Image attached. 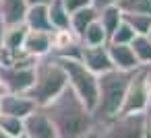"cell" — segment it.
Returning <instances> with one entry per match:
<instances>
[{"mask_svg": "<svg viewBox=\"0 0 151 138\" xmlns=\"http://www.w3.org/2000/svg\"><path fill=\"white\" fill-rule=\"evenodd\" d=\"M42 109L50 117L58 138H89L95 128L93 113L73 93L70 87H66L52 103Z\"/></svg>", "mask_w": 151, "mask_h": 138, "instance_id": "cell-1", "label": "cell"}, {"mask_svg": "<svg viewBox=\"0 0 151 138\" xmlns=\"http://www.w3.org/2000/svg\"><path fill=\"white\" fill-rule=\"evenodd\" d=\"M130 78L132 72H120V70H110L97 76V105L93 109L95 124H106L116 115H120Z\"/></svg>", "mask_w": 151, "mask_h": 138, "instance_id": "cell-2", "label": "cell"}, {"mask_svg": "<svg viewBox=\"0 0 151 138\" xmlns=\"http://www.w3.org/2000/svg\"><path fill=\"white\" fill-rule=\"evenodd\" d=\"M66 87H68V80H66L62 66L52 56H48V58H42L35 62V80H33L31 89L27 91V97L37 107H46Z\"/></svg>", "mask_w": 151, "mask_h": 138, "instance_id": "cell-3", "label": "cell"}, {"mask_svg": "<svg viewBox=\"0 0 151 138\" xmlns=\"http://www.w3.org/2000/svg\"><path fill=\"white\" fill-rule=\"evenodd\" d=\"M35 62L25 54L15 58H0V95H27L35 80Z\"/></svg>", "mask_w": 151, "mask_h": 138, "instance_id": "cell-4", "label": "cell"}, {"mask_svg": "<svg viewBox=\"0 0 151 138\" xmlns=\"http://www.w3.org/2000/svg\"><path fill=\"white\" fill-rule=\"evenodd\" d=\"M68 80V87L73 89V93L85 103V107L93 113L95 105H97V76L93 72H89L81 60H70V58H54Z\"/></svg>", "mask_w": 151, "mask_h": 138, "instance_id": "cell-5", "label": "cell"}, {"mask_svg": "<svg viewBox=\"0 0 151 138\" xmlns=\"http://www.w3.org/2000/svg\"><path fill=\"white\" fill-rule=\"evenodd\" d=\"M145 136V113L116 115L106 124H95L89 138H143Z\"/></svg>", "mask_w": 151, "mask_h": 138, "instance_id": "cell-6", "label": "cell"}, {"mask_svg": "<svg viewBox=\"0 0 151 138\" xmlns=\"http://www.w3.org/2000/svg\"><path fill=\"white\" fill-rule=\"evenodd\" d=\"M149 109V91H147V78H145V66L132 72V78L128 83L124 101H122V115L130 113H145Z\"/></svg>", "mask_w": 151, "mask_h": 138, "instance_id": "cell-7", "label": "cell"}, {"mask_svg": "<svg viewBox=\"0 0 151 138\" xmlns=\"http://www.w3.org/2000/svg\"><path fill=\"white\" fill-rule=\"evenodd\" d=\"M23 136L25 138H58L50 117L46 115L42 107H37L33 113H29L23 120Z\"/></svg>", "mask_w": 151, "mask_h": 138, "instance_id": "cell-8", "label": "cell"}, {"mask_svg": "<svg viewBox=\"0 0 151 138\" xmlns=\"http://www.w3.org/2000/svg\"><path fill=\"white\" fill-rule=\"evenodd\" d=\"M35 109H37V105L27 95H15V93L0 95V115H11V117L25 120Z\"/></svg>", "mask_w": 151, "mask_h": 138, "instance_id": "cell-9", "label": "cell"}, {"mask_svg": "<svg viewBox=\"0 0 151 138\" xmlns=\"http://www.w3.org/2000/svg\"><path fill=\"white\" fill-rule=\"evenodd\" d=\"M81 64L95 76H101V74L114 70V66L110 62L108 46H99V48H83L81 46Z\"/></svg>", "mask_w": 151, "mask_h": 138, "instance_id": "cell-10", "label": "cell"}, {"mask_svg": "<svg viewBox=\"0 0 151 138\" xmlns=\"http://www.w3.org/2000/svg\"><path fill=\"white\" fill-rule=\"evenodd\" d=\"M23 54L31 60H42L52 54V33L46 31H27L23 41Z\"/></svg>", "mask_w": 151, "mask_h": 138, "instance_id": "cell-11", "label": "cell"}, {"mask_svg": "<svg viewBox=\"0 0 151 138\" xmlns=\"http://www.w3.org/2000/svg\"><path fill=\"white\" fill-rule=\"evenodd\" d=\"M108 54H110V62L114 66V70L120 72H134L141 68L139 60L134 58V52L130 46H116V43H108Z\"/></svg>", "mask_w": 151, "mask_h": 138, "instance_id": "cell-12", "label": "cell"}, {"mask_svg": "<svg viewBox=\"0 0 151 138\" xmlns=\"http://www.w3.org/2000/svg\"><path fill=\"white\" fill-rule=\"evenodd\" d=\"M27 31L29 29L25 25L6 27L4 37H2V56L0 58H15V56L23 54V41L27 37Z\"/></svg>", "mask_w": 151, "mask_h": 138, "instance_id": "cell-13", "label": "cell"}, {"mask_svg": "<svg viewBox=\"0 0 151 138\" xmlns=\"http://www.w3.org/2000/svg\"><path fill=\"white\" fill-rule=\"evenodd\" d=\"M27 9L29 6L25 0H0V19H2L4 27L23 25Z\"/></svg>", "mask_w": 151, "mask_h": 138, "instance_id": "cell-14", "label": "cell"}, {"mask_svg": "<svg viewBox=\"0 0 151 138\" xmlns=\"http://www.w3.org/2000/svg\"><path fill=\"white\" fill-rule=\"evenodd\" d=\"M23 25L29 31H46L52 33V25L48 19V6H29Z\"/></svg>", "mask_w": 151, "mask_h": 138, "instance_id": "cell-15", "label": "cell"}, {"mask_svg": "<svg viewBox=\"0 0 151 138\" xmlns=\"http://www.w3.org/2000/svg\"><path fill=\"white\" fill-rule=\"evenodd\" d=\"M48 19L52 25V31H66L70 29V17L62 4V0H52L48 4Z\"/></svg>", "mask_w": 151, "mask_h": 138, "instance_id": "cell-16", "label": "cell"}, {"mask_svg": "<svg viewBox=\"0 0 151 138\" xmlns=\"http://www.w3.org/2000/svg\"><path fill=\"white\" fill-rule=\"evenodd\" d=\"M108 41H110V37L104 31V27L99 25V21H93L79 37V43L83 48H99V46H108Z\"/></svg>", "mask_w": 151, "mask_h": 138, "instance_id": "cell-17", "label": "cell"}, {"mask_svg": "<svg viewBox=\"0 0 151 138\" xmlns=\"http://www.w3.org/2000/svg\"><path fill=\"white\" fill-rule=\"evenodd\" d=\"M97 15H99V11H97L95 6H87V9H83V11L70 15V31L75 33L77 39L83 35V31H85L93 21H97Z\"/></svg>", "mask_w": 151, "mask_h": 138, "instance_id": "cell-18", "label": "cell"}, {"mask_svg": "<svg viewBox=\"0 0 151 138\" xmlns=\"http://www.w3.org/2000/svg\"><path fill=\"white\" fill-rule=\"evenodd\" d=\"M97 21L99 25L104 27V31L108 33V37L116 31V27L122 23V13L116 4H110V6H104L99 9V15H97Z\"/></svg>", "mask_w": 151, "mask_h": 138, "instance_id": "cell-19", "label": "cell"}, {"mask_svg": "<svg viewBox=\"0 0 151 138\" xmlns=\"http://www.w3.org/2000/svg\"><path fill=\"white\" fill-rule=\"evenodd\" d=\"M134 58L139 60L141 66H151V39L147 35H137L130 43Z\"/></svg>", "mask_w": 151, "mask_h": 138, "instance_id": "cell-20", "label": "cell"}, {"mask_svg": "<svg viewBox=\"0 0 151 138\" xmlns=\"http://www.w3.org/2000/svg\"><path fill=\"white\" fill-rule=\"evenodd\" d=\"M122 15H151V0H118Z\"/></svg>", "mask_w": 151, "mask_h": 138, "instance_id": "cell-21", "label": "cell"}, {"mask_svg": "<svg viewBox=\"0 0 151 138\" xmlns=\"http://www.w3.org/2000/svg\"><path fill=\"white\" fill-rule=\"evenodd\" d=\"M122 21L137 35H147L151 29V15H122Z\"/></svg>", "mask_w": 151, "mask_h": 138, "instance_id": "cell-22", "label": "cell"}, {"mask_svg": "<svg viewBox=\"0 0 151 138\" xmlns=\"http://www.w3.org/2000/svg\"><path fill=\"white\" fill-rule=\"evenodd\" d=\"M134 37H137V33H134V31H132L124 21H122V23L116 27V31L110 35V41H108V43H116V46H130Z\"/></svg>", "mask_w": 151, "mask_h": 138, "instance_id": "cell-23", "label": "cell"}, {"mask_svg": "<svg viewBox=\"0 0 151 138\" xmlns=\"http://www.w3.org/2000/svg\"><path fill=\"white\" fill-rule=\"evenodd\" d=\"M0 130L11 138L23 136V120L11 117V115H0Z\"/></svg>", "mask_w": 151, "mask_h": 138, "instance_id": "cell-24", "label": "cell"}, {"mask_svg": "<svg viewBox=\"0 0 151 138\" xmlns=\"http://www.w3.org/2000/svg\"><path fill=\"white\" fill-rule=\"evenodd\" d=\"M62 4H64L68 17L75 15V13H79V11H83V9H87V6H93L91 0H62Z\"/></svg>", "mask_w": 151, "mask_h": 138, "instance_id": "cell-25", "label": "cell"}, {"mask_svg": "<svg viewBox=\"0 0 151 138\" xmlns=\"http://www.w3.org/2000/svg\"><path fill=\"white\" fill-rule=\"evenodd\" d=\"M91 4L99 11V9H104V6H110V4H118V0H91Z\"/></svg>", "mask_w": 151, "mask_h": 138, "instance_id": "cell-26", "label": "cell"}, {"mask_svg": "<svg viewBox=\"0 0 151 138\" xmlns=\"http://www.w3.org/2000/svg\"><path fill=\"white\" fill-rule=\"evenodd\" d=\"M145 78H147V91H149V107H151V66H145Z\"/></svg>", "mask_w": 151, "mask_h": 138, "instance_id": "cell-27", "label": "cell"}, {"mask_svg": "<svg viewBox=\"0 0 151 138\" xmlns=\"http://www.w3.org/2000/svg\"><path fill=\"white\" fill-rule=\"evenodd\" d=\"M27 6H48L52 0H25Z\"/></svg>", "mask_w": 151, "mask_h": 138, "instance_id": "cell-28", "label": "cell"}, {"mask_svg": "<svg viewBox=\"0 0 151 138\" xmlns=\"http://www.w3.org/2000/svg\"><path fill=\"white\" fill-rule=\"evenodd\" d=\"M145 130L151 134V107L145 111Z\"/></svg>", "mask_w": 151, "mask_h": 138, "instance_id": "cell-29", "label": "cell"}, {"mask_svg": "<svg viewBox=\"0 0 151 138\" xmlns=\"http://www.w3.org/2000/svg\"><path fill=\"white\" fill-rule=\"evenodd\" d=\"M4 23H2V19H0V56H2V37H4Z\"/></svg>", "mask_w": 151, "mask_h": 138, "instance_id": "cell-30", "label": "cell"}, {"mask_svg": "<svg viewBox=\"0 0 151 138\" xmlns=\"http://www.w3.org/2000/svg\"><path fill=\"white\" fill-rule=\"evenodd\" d=\"M0 138H11V136H6V134H4L2 130H0Z\"/></svg>", "mask_w": 151, "mask_h": 138, "instance_id": "cell-31", "label": "cell"}, {"mask_svg": "<svg viewBox=\"0 0 151 138\" xmlns=\"http://www.w3.org/2000/svg\"><path fill=\"white\" fill-rule=\"evenodd\" d=\"M143 138H151V134H149V132L145 130V136H143Z\"/></svg>", "mask_w": 151, "mask_h": 138, "instance_id": "cell-32", "label": "cell"}, {"mask_svg": "<svg viewBox=\"0 0 151 138\" xmlns=\"http://www.w3.org/2000/svg\"><path fill=\"white\" fill-rule=\"evenodd\" d=\"M147 37H149V39H151V29H149V33H147Z\"/></svg>", "mask_w": 151, "mask_h": 138, "instance_id": "cell-33", "label": "cell"}, {"mask_svg": "<svg viewBox=\"0 0 151 138\" xmlns=\"http://www.w3.org/2000/svg\"><path fill=\"white\" fill-rule=\"evenodd\" d=\"M19 138H25V136H19Z\"/></svg>", "mask_w": 151, "mask_h": 138, "instance_id": "cell-34", "label": "cell"}]
</instances>
